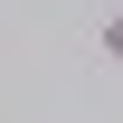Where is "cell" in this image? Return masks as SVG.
Here are the masks:
<instances>
[{
    "label": "cell",
    "mask_w": 123,
    "mask_h": 123,
    "mask_svg": "<svg viewBox=\"0 0 123 123\" xmlns=\"http://www.w3.org/2000/svg\"><path fill=\"white\" fill-rule=\"evenodd\" d=\"M95 57H104V66H123V10L104 19V29H95Z\"/></svg>",
    "instance_id": "1"
}]
</instances>
